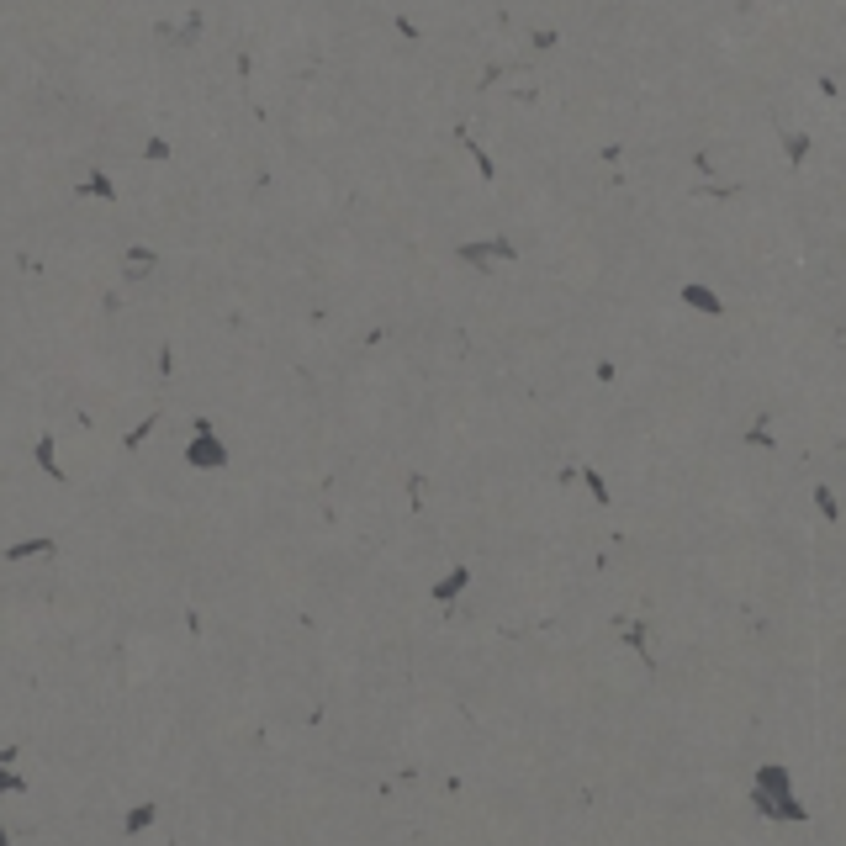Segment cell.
<instances>
[{"label":"cell","instance_id":"1","mask_svg":"<svg viewBox=\"0 0 846 846\" xmlns=\"http://www.w3.org/2000/svg\"><path fill=\"white\" fill-rule=\"evenodd\" d=\"M27 556H53V540H27L6 550V561H27Z\"/></svg>","mask_w":846,"mask_h":846},{"label":"cell","instance_id":"2","mask_svg":"<svg viewBox=\"0 0 846 846\" xmlns=\"http://www.w3.org/2000/svg\"><path fill=\"white\" fill-rule=\"evenodd\" d=\"M191 461H196V466H223V445H217V439H212V445L201 439V445L191 450Z\"/></svg>","mask_w":846,"mask_h":846},{"label":"cell","instance_id":"3","mask_svg":"<svg viewBox=\"0 0 846 846\" xmlns=\"http://www.w3.org/2000/svg\"><path fill=\"white\" fill-rule=\"evenodd\" d=\"M38 466H48V476H53V482H64L59 461H53V439H38Z\"/></svg>","mask_w":846,"mask_h":846},{"label":"cell","instance_id":"4","mask_svg":"<svg viewBox=\"0 0 846 846\" xmlns=\"http://www.w3.org/2000/svg\"><path fill=\"white\" fill-rule=\"evenodd\" d=\"M154 825V804H138L133 815H127V831H149Z\"/></svg>","mask_w":846,"mask_h":846},{"label":"cell","instance_id":"5","mask_svg":"<svg viewBox=\"0 0 846 846\" xmlns=\"http://www.w3.org/2000/svg\"><path fill=\"white\" fill-rule=\"evenodd\" d=\"M22 788H27V783L16 778V772H11L6 762H0V794H22Z\"/></svg>","mask_w":846,"mask_h":846},{"label":"cell","instance_id":"6","mask_svg":"<svg viewBox=\"0 0 846 846\" xmlns=\"http://www.w3.org/2000/svg\"><path fill=\"white\" fill-rule=\"evenodd\" d=\"M0 846H16V841H11V831H6V825H0Z\"/></svg>","mask_w":846,"mask_h":846}]
</instances>
